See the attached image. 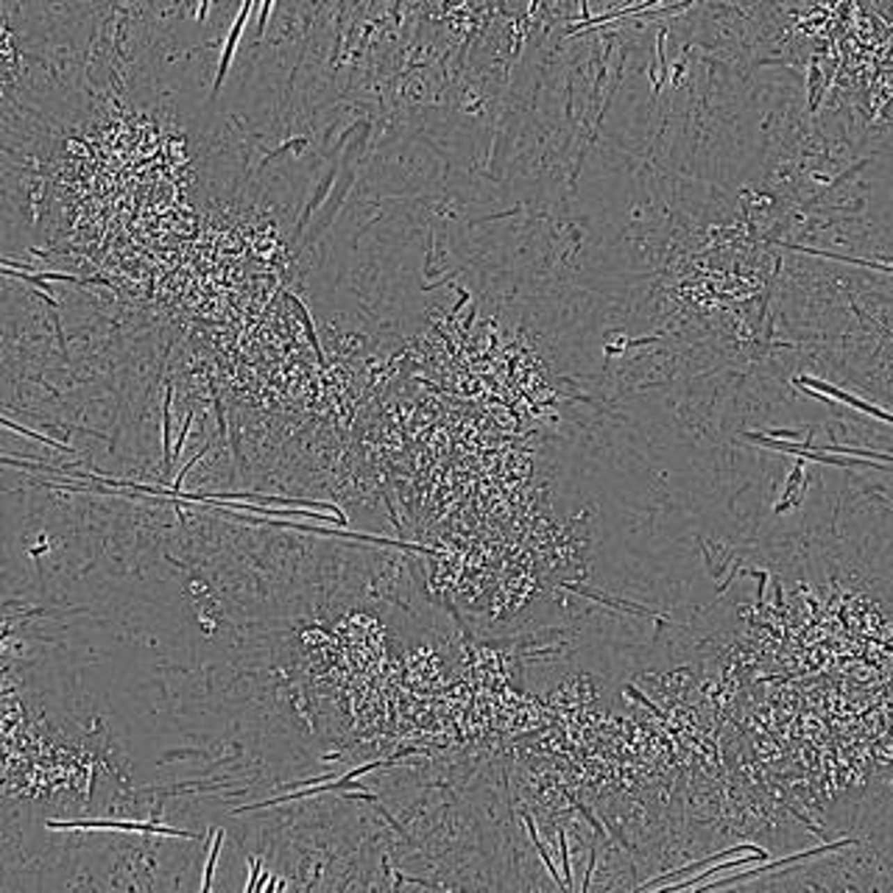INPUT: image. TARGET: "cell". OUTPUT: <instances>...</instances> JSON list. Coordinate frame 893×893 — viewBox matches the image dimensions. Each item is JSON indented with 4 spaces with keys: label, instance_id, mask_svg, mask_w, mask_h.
<instances>
[{
    "label": "cell",
    "instance_id": "4",
    "mask_svg": "<svg viewBox=\"0 0 893 893\" xmlns=\"http://www.w3.org/2000/svg\"><path fill=\"white\" fill-rule=\"evenodd\" d=\"M558 848H561V860H564V887L567 890H575V882H572V871H570V851H567V835L558 829Z\"/></svg>",
    "mask_w": 893,
    "mask_h": 893
},
{
    "label": "cell",
    "instance_id": "1",
    "mask_svg": "<svg viewBox=\"0 0 893 893\" xmlns=\"http://www.w3.org/2000/svg\"><path fill=\"white\" fill-rule=\"evenodd\" d=\"M796 385H798V388H804V385L818 388V391H823V394H829V396H835V399H843L846 405H851V408H857V410H865V413H871V416H879L882 421H890V413H887V410H879V408H874V405H868V402L857 399L854 394H846V391H840V388H835V385H826L823 380H815V377H798V380H796Z\"/></svg>",
    "mask_w": 893,
    "mask_h": 893
},
{
    "label": "cell",
    "instance_id": "2",
    "mask_svg": "<svg viewBox=\"0 0 893 893\" xmlns=\"http://www.w3.org/2000/svg\"><path fill=\"white\" fill-rule=\"evenodd\" d=\"M246 15H249V6H243V9H241V15H238V20H235V29H232V34H230V42H227V54H223V59H220V67H218V79H215V92L220 90V81H223V76H227V67H230V62H232V54H235L238 37H241V31H243Z\"/></svg>",
    "mask_w": 893,
    "mask_h": 893
},
{
    "label": "cell",
    "instance_id": "3",
    "mask_svg": "<svg viewBox=\"0 0 893 893\" xmlns=\"http://www.w3.org/2000/svg\"><path fill=\"white\" fill-rule=\"evenodd\" d=\"M220 846H223V832H215V840H212V851H209V860H207V871H204V890H209L212 885V871H215V862H218V854H220Z\"/></svg>",
    "mask_w": 893,
    "mask_h": 893
}]
</instances>
